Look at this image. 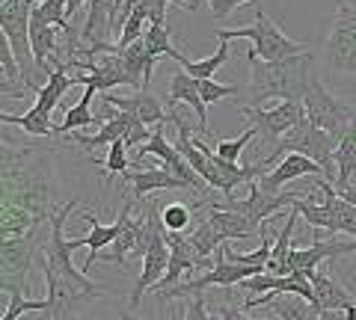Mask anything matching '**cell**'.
<instances>
[{
    "mask_svg": "<svg viewBox=\"0 0 356 320\" xmlns=\"http://www.w3.org/2000/svg\"><path fill=\"white\" fill-rule=\"evenodd\" d=\"M146 217H149V240H146V252H143L140 279L131 291V308H137L143 303V294L152 291L166 276V267H170V244H166V226L161 219V205H149Z\"/></svg>",
    "mask_w": 356,
    "mask_h": 320,
    "instance_id": "obj_5",
    "label": "cell"
},
{
    "mask_svg": "<svg viewBox=\"0 0 356 320\" xmlns=\"http://www.w3.org/2000/svg\"><path fill=\"white\" fill-rule=\"evenodd\" d=\"M341 320H356V305H353V308H348V312L341 314Z\"/></svg>",
    "mask_w": 356,
    "mask_h": 320,
    "instance_id": "obj_38",
    "label": "cell"
},
{
    "mask_svg": "<svg viewBox=\"0 0 356 320\" xmlns=\"http://www.w3.org/2000/svg\"><path fill=\"white\" fill-rule=\"evenodd\" d=\"M95 92H98V90L86 86L83 95H81V101L65 110V119H63L57 128H54V134H74L77 128H92V125H98V119L92 116V110H89V107H92Z\"/></svg>",
    "mask_w": 356,
    "mask_h": 320,
    "instance_id": "obj_22",
    "label": "cell"
},
{
    "mask_svg": "<svg viewBox=\"0 0 356 320\" xmlns=\"http://www.w3.org/2000/svg\"><path fill=\"white\" fill-rule=\"evenodd\" d=\"M170 101H181V104H191L196 110L199 122H202L205 134H208V107L202 101V95H199V81L191 77L184 69H178L170 81Z\"/></svg>",
    "mask_w": 356,
    "mask_h": 320,
    "instance_id": "obj_18",
    "label": "cell"
},
{
    "mask_svg": "<svg viewBox=\"0 0 356 320\" xmlns=\"http://www.w3.org/2000/svg\"><path fill=\"white\" fill-rule=\"evenodd\" d=\"M226 60H229V42L226 39H220V45H217V51L211 53V57H205V60H184L181 62V69L191 74V77H196V81H214V74L226 65Z\"/></svg>",
    "mask_w": 356,
    "mask_h": 320,
    "instance_id": "obj_25",
    "label": "cell"
},
{
    "mask_svg": "<svg viewBox=\"0 0 356 320\" xmlns=\"http://www.w3.org/2000/svg\"><path fill=\"white\" fill-rule=\"evenodd\" d=\"M137 125V119L128 116V113H119L116 119H110L107 125H102V130L98 134H72V140L77 142V146L83 149H98V146H113V142L125 140L128 130Z\"/></svg>",
    "mask_w": 356,
    "mask_h": 320,
    "instance_id": "obj_19",
    "label": "cell"
},
{
    "mask_svg": "<svg viewBox=\"0 0 356 320\" xmlns=\"http://www.w3.org/2000/svg\"><path fill=\"white\" fill-rule=\"evenodd\" d=\"M143 42H146V48H149V53H152L154 60H158V57H170V60H175L178 65L184 62L181 51L172 45V27H170V24H149Z\"/></svg>",
    "mask_w": 356,
    "mask_h": 320,
    "instance_id": "obj_24",
    "label": "cell"
},
{
    "mask_svg": "<svg viewBox=\"0 0 356 320\" xmlns=\"http://www.w3.org/2000/svg\"><path fill=\"white\" fill-rule=\"evenodd\" d=\"M33 12L42 15L48 24H54V27L63 33V36L74 33L72 21H69V6H65V0H39V3L33 6Z\"/></svg>",
    "mask_w": 356,
    "mask_h": 320,
    "instance_id": "obj_27",
    "label": "cell"
},
{
    "mask_svg": "<svg viewBox=\"0 0 356 320\" xmlns=\"http://www.w3.org/2000/svg\"><path fill=\"white\" fill-rule=\"evenodd\" d=\"M241 116H247L252 128H259V134L267 140V142H280L288 130L297 128L300 122L306 119L303 113V104L300 101H282L276 107H241Z\"/></svg>",
    "mask_w": 356,
    "mask_h": 320,
    "instance_id": "obj_8",
    "label": "cell"
},
{
    "mask_svg": "<svg viewBox=\"0 0 356 320\" xmlns=\"http://www.w3.org/2000/svg\"><path fill=\"white\" fill-rule=\"evenodd\" d=\"M238 92V86H229V83H217V81H199V95H202L205 107L208 104H217L222 98H232Z\"/></svg>",
    "mask_w": 356,
    "mask_h": 320,
    "instance_id": "obj_33",
    "label": "cell"
},
{
    "mask_svg": "<svg viewBox=\"0 0 356 320\" xmlns=\"http://www.w3.org/2000/svg\"><path fill=\"white\" fill-rule=\"evenodd\" d=\"M327 60L332 69L356 74V12L348 3H339V12L327 39Z\"/></svg>",
    "mask_w": 356,
    "mask_h": 320,
    "instance_id": "obj_9",
    "label": "cell"
},
{
    "mask_svg": "<svg viewBox=\"0 0 356 320\" xmlns=\"http://www.w3.org/2000/svg\"><path fill=\"white\" fill-rule=\"evenodd\" d=\"M81 205V199H72L57 208L51 217V237L42 246V267H44V288H48V314L51 320H72L81 314L86 303L102 296V288L86 279V273H77L72 264V246L65 240V219Z\"/></svg>",
    "mask_w": 356,
    "mask_h": 320,
    "instance_id": "obj_1",
    "label": "cell"
},
{
    "mask_svg": "<svg viewBox=\"0 0 356 320\" xmlns=\"http://www.w3.org/2000/svg\"><path fill=\"white\" fill-rule=\"evenodd\" d=\"M119 320H143V317H137V314H131V312H122V314H119Z\"/></svg>",
    "mask_w": 356,
    "mask_h": 320,
    "instance_id": "obj_39",
    "label": "cell"
},
{
    "mask_svg": "<svg viewBox=\"0 0 356 320\" xmlns=\"http://www.w3.org/2000/svg\"><path fill=\"white\" fill-rule=\"evenodd\" d=\"M309 282H312V291H315V300H312V305H315L321 314L348 312V308L356 305V296L348 288H344L336 276H330L324 270H312L309 273Z\"/></svg>",
    "mask_w": 356,
    "mask_h": 320,
    "instance_id": "obj_12",
    "label": "cell"
},
{
    "mask_svg": "<svg viewBox=\"0 0 356 320\" xmlns=\"http://www.w3.org/2000/svg\"><path fill=\"white\" fill-rule=\"evenodd\" d=\"M102 101L116 107L119 113H128L134 116L137 122L149 125V128H158V125H166V110L161 107V101L154 98L149 90H140L128 98H119V95H110V92H102Z\"/></svg>",
    "mask_w": 356,
    "mask_h": 320,
    "instance_id": "obj_13",
    "label": "cell"
},
{
    "mask_svg": "<svg viewBox=\"0 0 356 320\" xmlns=\"http://www.w3.org/2000/svg\"><path fill=\"white\" fill-rule=\"evenodd\" d=\"M332 160H336V181H332V187L341 190V187H348L356 175V128L353 125L341 134L336 151H332Z\"/></svg>",
    "mask_w": 356,
    "mask_h": 320,
    "instance_id": "obj_21",
    "label": "cell"
},
{
    "mask_svg": "<svg viewBox=\"0 0 356 320\" xmlns=\"http://www.w3.org/2000/svg\"><path fill=\"white\" fill-rule=\"evenodd\" d=\"M81 219H83V223H89V231H86L83 237H72L69 246H72V252L81 249V246L89 249V255H86V261H83V273H89V270H92V264L98 261V255H102V249H104V246H113V240L119 237L122 226H125V205H122V211L116 214V223H110V226L98 223V217H95L92 211H83Z\"/></svg>",
    "mask_w": 356,
    "mask_h": 320,
    "instance_id": "obj_10",
    "label": "cell"
},
{
    "mask_svg": "<svg viewBox=\"0 0 356 320\" xmlns=\"http://www.w3.org/2000/svg\"><path fill=\"white\" fill-rule=\"evenodd\" d=\"M6 294H9V308H6L3 320H18L21 314H27V312H48L51 308L48 296H44V300H27L24 291H18V288L6 291Z\"/></svg>",
    "mask_w": 356,
    "mask_h": 320,
    "instance_id": "obj_29",
    "label": "cell"
},
{
    "mask_svg": "<svg viewBox=\"0 0 356 320\" xmlns=\"http://www.w3.org/2000/svg\"><path fill=\"white\" fill-rule=\"evenodd\" d=\"M243 308H270L276 320H321V312L309 300L297 294H264V296H250L241 303Z\"/></svg>",
    "mask_w": 356,
    "mask_h": 320,
    "instance_id": "obj_11",
    "label": "cell"
},
{
    "mask_svg": "<svg viewBox=\"0 0 356 320\" xmlns=\"http://www.w3.org/2000/svg\"><path fill=\"white\" fill-rule=\"evenodd\" d=\"M356 252V244H339V240H315L312 246L306 249H291V255H288V264H285V276L291 273H312L318 270L321 261L327 258H344Z\"/></svg>",
    "mask_w": 356,
    "mask_h": 320,
    "instance_id": "obj_14",
    "label": "cell"
},
{
    "mask_svg": "<svg viewBox=\"0 0 356 320\" xmlns=\"http://www.w3.org/2000/svg\"><path fill=\"white\" fill-rule=\"evenodd\" d=\"M250 60V101L247 107H259L267 98H282V101H300L309 92V81L315 69H312V51L300 53L291 60L280 62H261L255 53H247Z\"/></svg>",
    "mask_w": 356,
    "mask_h": 320,
    "instance_id": "obj_2",
    "label": "cell"
},
{
    "mask_svg": "<svg viewBox=\"0 0 356 320\" xmlns=\"http://www.w3.org/2000/svg\"><path fill=\"white\" fill-rule=\"evenodd\" d=\"M217 39H250L252 42V53L259 57L261 62H280V60H291V57H300V53H309V48L303 42H294L288 39L285 33L280 30V24L255 9L252 12V21L247 27H232V30H217L214 33Z\"/></svg>",
    "mask_w": 356,
    "mask_h": 320,
    "instance_id": "obj_3",
    "label": "cell"
},
{
    "mask_svg": "<svg viewBox=\"0 0 356 320\" xmlns=\"http://www.w3.org/2000/svg\"><path fill=\"white\" fill-rule=\"evenodd\" d=\"M128 160H131V154H128V146H125V140H119L110 146L107 151V158H104V175H107V184L116 178V175H125L128 172Z\"/></svg>",
    "mask_w": 356,
    "mask_h": 320,
    "instance_id": "obj_30",
    "label": "cell"
},
{
    "mask_svg": "<svg viewBox=\"0 0 356 320\" xmlns=\"http://www.w3.org/2000/svg\"><path fill=\"white\" fill-rule=\"evenodd\" d=\"M259 137V128H247L243 134L238 137V140H217V154L222 160H232V163H238V158H241V151L250 146V142Z\"/></svg>",
    "mask_w": 356,
    "mask_h": 320,
    "instance_id": "obj_32",
    "label": "cell"
},
{
    "mask_svg": "<svg viewBox=\"0 0 356 320\" xmlns=\"http://www.w3.org/2000/svg\"><path fill=\"white\" fill-rule=\"evenodd\" d=\"M0 122H3V125H15V128H21V130H24V134H30V137H54V128H57V125H51L48 116L36 113L33 107L27 110L24 116L0 113Z\"/></svg>",
    "mask_w": 356,
    "mask_h": 320,
    "instance_id": "obj_26",
    "label": "cell"
},
{
    "mask_svg": "<svg viewBox=\"0 0 356 320\" xmlns=\"http://www.w3.org/2000/svg\"><path fill=\"white\" fill-rule=\"evenodd\" d=\"M48 237H0V288L24 291L36 252H42Z\"/></svg>",
    "mask_w": 356,
    "mask_h": 320,
    "instance_id": "obj_7",
    "label": "cell"
},
{
    "mask_svg": "<svg viewBox=\"0 0 356 320\" xmlns=\"http://www.w3.org/2000/svg\"><path fill=\"white\" fill-rule=\"evenodd\" d=\"M187 235H191V240H193V246H196V252L202 258H211L214 255V252L222 246V237L217 235V228L208 223V219H202V223H199L193 231H187Z\"/></svg>",
    "mask_w": 356,
    "mask_h": 320,
    "instance_id": "obj_28",
    "label": "cell"
},
{
    "mask_svg": "<svg viewBox=\"0 0 356 320\" xmlns=\"http://www.w3.org/2000/svg\"><path fill=\"white\" fill-rule=\"evenodd\" d=\"M181 320H214V317H211V312H208V300H205V294H196L193 300L184 305Z\"/></svg>",
    "mask_w": 356,
    "mask_h": 320,
    "instance_id": "obj_34",
    "label": "cell"
},
{
    "mask_svg": "<svg viewBox=\"0 0 356 320\" xmlns=\"http://www.w3.org/2000/svg\"><path fill=\"white\" fill-rule=\"evenodd\" d=\"M161 219H163L166 231H191L193 208H187V205H181V202L166 205V208H161Z\"/></svg>",
    "mask_w": 356,
    "mask_h": 320,
    "instance_id": "obj_31",
    "label": "cell"
},
{
    "mask_svg": "<svg viewBox=\"0 0 356 320\" xmlns=\"http://www.w3.org/2000/svg\"><path fill=\"white\" fill-rule=\"evenodd\" d=\"M318 190H324L327 202H330V208H332V214H336L339 231H348V235L353 237V244H356V205L344 202V199L336 193L332 181H327V178H318Z\"/></svg>",
    "mask_w": 356,
    "mask_h": 320,
    "instance_id": "obj_23",
    "label": "cell"
},
{
    "mask_svg": "<svg viewBox=\"0 0 356 320\" xmlns=\"http://www.w3.org/2000/svg\"><path fill=\"white\" fill-rule=\"evenodd\" d=\"M217 314H220V320H252L243 305H229V303H220Z\"/></svg>",
    "mask_w": 356,
    "mask_h": 320,
    "instance_id": "obj_36",
    "label": "cell"
},
{
    "mask_svg": "<svg viewBox=\"0 0 356 320\" xmlns=\"http://www.w3.org/2000/svg\"><path fill=\"white\" fill-rule=\"evenodd\" d=\"M131 184V199H146L154 190H193L187 181L175 178L170 169H140L122 175Z\"/></svg>",
    "mask_w": 356,
    "mask_h": 320,
    "instance_id": "obj_16",
    "label": "cell"
},
{
    "mask_svg": "<svg viewBox=\"0 0 356 320\" xmlns=\"http://www.w3.org/2000/svg\"><path fill=\"white\" fill-rule=\"evenodd\" d=\"M72 86H74V77H72L69 69H54L51 77H48V83L36 92V104H33V110L51 119V110L63 101V95L69 92Z\"/></svg>",
    "mask_w": 356,
    "mask_h": 320,
    "instance_id": "obj_20",
    "label": "cell"
},
{
    "mask_svg": "<svg viewBox=\"0 0 356 320\" xmlns=\"http://www.w3.org/2000/svg\"><path fill=\"white\" fill-rule=\"evenodd\" d=\"M205 3L211 6V12H214V18H229L238 6L247 3V0H205Z\"/></svg>",
    "mask_w": 356,
    "mask_h": 320,
    "instance_id": "obj_35",
    "label": "cell"
},
{
    "mask_svg": "<svg viewBox=\"0 0 356 320\" xmlns=\"http://www.w3.org/2000/svg\"><path fill=\"white\" fill-rule=\"evenodd\" d=\"M303 175H315V178H327V172L318 167L315 160H309L306 154H285V160H280V167L273 172H267L259 178V187L264 193H280L288 181H297Z\"/></svg>",
    "mask_w": 356,
    "mask_h": 320,
    "instance_id": "obj_15",
    "label": "cell"
},
{
    "mask_svg": "<svg viewBox=\"0 0 356 320\" xmlns=\"http://www.w3.org/2000/svg\"><path fill=\"white\" fill-rule=\"evenodd\" d=\"M303 113L312 125L330 130V134H336L339 140H341L344 130L356 122V107L332 98L327 92V86L321 83L318 74H312V81H309V92L303 98Z\"/></svg>",
    "mask_w": 356,
    "mask_h": 320,
    "instance_id": "obj_6",
    "label": "cell"
},
{
    "mask_svg": "<svg viewBox=\"0 0 356 320\" xmlns=\"http://www.w3.org/2000/svg\"><path fill=\"white\" fill-rule=\"evenodd\" d=\"M344 202H350V205H356V187H341V190H336Z\"/></svg>",
    "mask_w": 356,
    "mask_h": 320,
    "instance_id": "obj_37",
    "label": "cell"
},
{
    "mask_svg": "<svg viewBox=\"0 0 356 320\" xmlns=\"http://www.w3.org/2000/svg\"><path fill=\"white\" fill-rule=\"evenodd\" d=\"M339 146V137L330 134V130L312 125L309 119H303L297 128H291L288 134L276 142L273 151L267 154L273 163L282 158V154H306L309 160H315L321 169L327 172V178H332V167H336V160H332V151ZM336 181V178H332Z\"/></svg>",
    "mask_w": 356,
    "mask_h": 320,
    "instance_id": "obj_4",
    "label": "cell"
},
{
    "mask_svg": "<svg viewBox=\"0 0 356 320\" xmlns=\"http://www.w3.org/2000/svg\"><path fill=\"white\" fill-rule=\"evenodd\" d=\"M205 219L217 228L222 244H226V240H247V237H252L255 231H259V226H252L247 217H241L235 211H222V208H208Z\"/></svg>",
    "mask_w": 356,
    "mask_h": 320,
    "instance_id": "obj_17",
    "label": "cell"
}]
</instances>
